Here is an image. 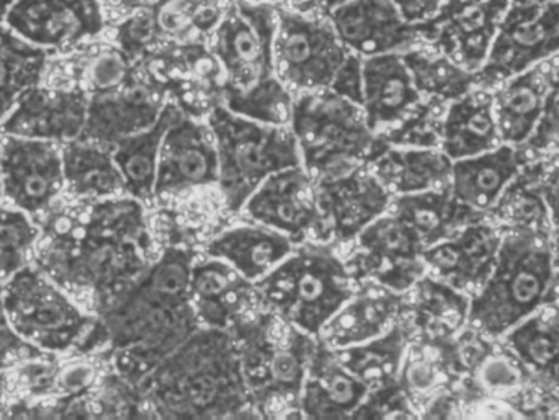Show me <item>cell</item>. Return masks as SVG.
<instances>
[{"instance_id": "34", "label": "cell", "mask_w": 559, "mask_h": 420, "mask_svg": "<svg viewBox=\"0 0 559 420\" xmlns=\"http://www.w3.org/2000/svg\"><path fill=\"white\" fill-rule=\"evenodd\" d=\"M296 244L267 226H238L222 232L206 245L209 257L228 262L242 277L259 281L277 268Z\"/></svg>"}, {"instance_id": "11", "label": "cell", "mask_w": 559, "mask_h": 420, "mask_svg": "<svg viewBox=\"0 0 559 420\" xmlns=\"http://www.w3.org/2000/svg\"><path fill=\"white\" fill-rule=\"evenodd\" d=\"M275 69L293 95L331 88L350 51L325 16L277 5Z\"/></svg>"}, {"instance_id": "50", "label": "cell", "mask_w": 559, "mask_h": 420, "mask_svg": "<svg viewBox=\"0 0 559 420\" xmlns=\"http://www.w3.org/2000/svg\"><path fill=\"white\" fill-rule=\"evenodd\" d=\"M481 375V382L485 385L498 388V386H512L518 383L519 372L514 365H509L508 360L504 359H488L485 360L478 369Z\"/></svg>"}, {"instance_id": "23", "label": "cell", "mask_w": 559, "mask_h": 420, "mask_svg": "<svg viewBox=\"0 0 559 420\" xmlns=\"http://www.w3.org/2000/svg\"><path fill=\"white\" fill-rule=\"evenodd\" d=\"M88 94L81 85L29 88L9 117L0 133L29 140L64 144L81 137L87 121Z\"/></svg>"}, {"instance_id": "56", "label": "cell", "mask_w": 559, "mask_h": 420, "mask_svg": "<svg viewBox=\"0 0 559 420\" xmlns=\"http://www.w3.org/2000/svg\"><path fill=\"white\" fill-rule=\"evenodd\" d=\"M13 2H15V0H0V22H3L7 10H9V7L12 5Z\"/></svg>"}, {"instance_id": "41", "label": "cell", "mask_w": 559, "mask_h": 420, "mask_svg": "<svg viewBox=\"0 0 559 420\" xmlns=\"http://www.w3.org/2000/svg\"><path fill=\"white\" fill-rule=\"evenodd\" d=\"M403 58L413 74L417 91L427 100L449 105L476 87L475 72L462 68L426 43L407 49Z\"/></svg>"}, {"instance_id": "40", "label": "cell", "mask_w": 559, "mask_h": 420, "mask_svg": "<svg viewBox=\"0 0 559 420\" xmlns=\"http://www.w3.org/2000/svg\"><path fill=\"white\" fill-rule=\"evenodd\" d=\"M48 58L49 51L0 22V123L29 88L39 85Z\"/></svg>"}, {"instance_id": "52", "label": "cell", "mask_w": 559, "mask_h": 420, "mask_svg": "<svg viewBox=\"0 0 559 420\" xmlns=\"http://www.w3.org/2000/svg\"><path fill=\"white\" fill-rule=\"evenodd\" d=\"M100 2L108 22L115 23L124 19V16L131 15V13L154 5L157 0H100Z\"/></svg>"}, {"instance_id": "28", "label": "cell", "mask_w": 559, "mask_h": 420, "mask_svg": "<svg viewBox=\"0 0 559 420\" xmlns=\"http://www.w3.org/2000/svg\"><path fill=\"white\" fill-rule=\"evenodd\" d=\"M469 298L445 281L426 274L404 293L401 323L417 343L440 346L468 324Z\"/></svg>"}, {"instance_id": "43", "label": "cell", "mask_w": 559, "mask_h": 420, "mask_svg": "<svg viewBox=\"0 0 559 420\" xmlns=\"http://www.w3.org/2000/svg\"><path fill=\"white\" fill-rule=\"evenodd\" d=\"M38 239L39 226L32 216L0 205V284L29 265Z\"/></svg>"}, {"instance_id": "58", "label": "cell", "mask_w": 559, "mask_h": 420, "mask_svg": "<svg viewBox=\"0 0 559 420\" xmlns=\"http://www.w3.org/2000/svg\"><path fill=\"white\" fill-rule=\"evenodd\" d=\"M2 133H0V202H2Z\"/></svg>"}, {"instance_id": "42", "label": "cell", "mask_w": 559, "mask_h": 420, "mask_svg": "<svg viewBox=\"0 0 559 420\" xmlns=\"http://www.w3.org/2000/svg\"><path fill=\"white\" fill-rule=\"evenodd\" d=\"M447 380H450V373L443 365L437 347L423 343L411 347L409 344L396 382L416 412L417 406L423 403V399H427L429 403L433 396L439 395L440 388Z\"/></svg>"}, {"instance_id": "26", "label": "cell", "mask_w": 559, "mask_h": 420, "mask_svg": "<svg viewBox=\"0 0 559 420\" xmlns=\"http://www.w3.org/2000/svg\"><path fill=\"white\" fill-rule=\"evenodd\" d=\"M361 108L368 127L374 134L396 127L416 113L426 101L414 84L403 52H384L361 58Z\"/></svg>"}, {"instance_id": "22", "label": "cell", "mask_w": 559, "mask_h": 420, "mask_svg": "<svg viewBox=\"0 0 559 420\" xmlns=\"http://www.w3.org/2000/svg\"><path fill=\"white\" fill-rule=\"evenodd\" d=\"M325 19L360 58L404 52L423 43V25L407 22L390 0H341Z\"/></svg>"}, {"instance_id": "33", "label": "cell", "mask_w": 559, "mask_h": 420, "mask_svg": "<svg viewBox=\"0 0 559 420\" xmlns=\"http://www.w3.org/2000/svg\"><path fill=\"white\" fill-rule=\"evenodd\" d=\"M368 166L391 196H400L449 187L453 160L440 147L386 146L380 141Z\"/></svg>"}, {"instance_id": "4", "label": "cell", "mask_w": 559, "mask_h": 420, "mask_svg": "<svg viewBox=\"0 0 559 420\" xmlns=\"http://www.w3.org/2000/svg\"><path fill=\"white\" fill-rule=\"evenodd\" d=\"M259 419H301L299 398L319 339L261 310L231 331Z\"/></svg>"}, {"instance_id": "12", "label": "cell", "mask_w": 559, "mask_h": 420, "mask_svg": "<svg viewBox=\"0 0 559 420\" xmlns=\"http://www.w3.org/2000/svg\"><path fill=\"white\" fill-rule=\"evenodd\" d=\"M559 56L558 0H511L483 68L478 87H498L514 75Z\"/></svg>"}, {"instance_id": "24", "label": "cell", "mask_w": 559, "mask_h": 420, "mask_svg": "<svg viewBox=\"0 0 559 420\" xmlns=\"http://www.w3.org/2000/svg\"><path fill=\"white\" fill-rule=\"evenodd\" d=\"M190 301L200 326L228 333L264 310L258 285L242 277L228 262L215 257L193 262Z\"/></svg>"}, {"instance_id": "47", "label": "cell", "mask_w": 559, "mask_h": 420, "mask_svg": "<svg viewBox=\"0 0 559 420\" xmlns=\"http://www.w3.org/2000/svg\"><path fill=\"white\" fill-rule=\"evenodd\" d=\"M98 376L100 370L91 360H72L64 365L56 367L51 393L74 401L94 389Z\"/></svg>"}, {"instance_id": "36", "label": "cell", "mask_w": 559, "mask_h": 420, "mask_svg": "<svg viewBox=\"0 0 559 420\" xmlns=\"http://www.w3.org/2000/svg\"><path fill=\"white\" fill-rule=\"evenodd\" d=\"M179 111L180 108L174 101H167L159 120L153 127L118 141L111 149L115 164L123 176L127 195L143 205L153 203L160 144Z\"/></svg>"}, {"instance_id": "1", "label": "cell", "mask_w": 559, "mask_h": 420, "mask_svg": "<svg viewBox=\"0 0 559 420\" xmlns=\"http://www.w3.org/2000/svg\"><path fill=\"white\" fill-rule=\"evenodd\" d=\"M38 226L36 267L95 313H105L153 264L146 212L133 196L79 200L46 213Z\"/></svg>"}, {"instance_id": "45", "label": "cell", "mask_w": 559, "mask_h": 420, "mask_svg": "<svg viewBox=\"0 0 559 420\" xmlns=\"http://www.w3.org/2000/svg\"><path fill=\"white\" fill-rule=\"evenodd\" d=\"M544 187H527L519 176L508 187L495 209L509 228H527L544 231L550 228L551 219L545 202ZM492 209V212H495Z\"/></svg>"}, {"instance_id": "31", "label": "cell", "mask_w": 559, "mask_h": 420, "mask_svg": "<svg viewBox=\"0 0 559 420\" xmlns=\"http://www.w3.org/2000/svg\"><path fill=\"white\" fill-rule=\"evenodd\" d=\"M524 166L521 147L499 144L488 153L453 160L450 192L476 215L488 216Z\"/></svg>"}, {"instance_id": "5", "label": "cell", "mask_w": 559, "mask_h": 420, "mask_svg": "<svg viewBox=\"0 0 559 420\" xmlns=\"http://www.w3.org/2000/svg\"><path fill=\"white\" fill-rule=\"evenodd\" d=\"M555 274L550 235L509 228L502 232L491 274L469 300L466 326L488 339L504 337L548 304Z\"/></svg>"}, {"instance_id": "60", "label": "cell", "mask_w": 559, "mask_h": 420, "mask_svg": "<svg viewBox=\"0 0 559 420\" xmlns=\"http://www.w3.org/2000/svg\"><path fill=\"white\" fill-rule=\"evenodd\" d=\"M557 307H558V310H559V301H558V304H557Z\"/></svg>"}, {"instance_id": "9", "label": "cell", "mask_w": 559, "mask_h": 420, "mask_svg": "<svg viewBox=\"0 0 559 420\" xmlns=\"http://www.w3.org/2000/svg\"><path fill=\"white\" fill-rule=\"evenodd\" d=\"M2 303L13 333L49 357L74 349L87 352L100 327V321L36 265L3 281Z\"/></svg>"}, {"instance_id": "44", "label": "cell", "mask_w": 559, "mask_h": 420, "mask_svg": "<svg viewBox=\"0 0 559 420\" xmlns=\"http://www.w3.org/2000/svg\"><path fill=\"white\" fill-rule=\"evenodd\" d=\"M136 71L138 62L123 49L114 41L104 43L85 56L75 84L81 85L88 95L107 94L128 84Z\"/></svg>"}, {"instance_id": "2", "label": "cell", "mask_w": 559, "mask_h": 420, "mask_svg": "<svg viewBox=\"0 0 559 420\" xmlns=\"http://www.w3.org/2000/svg\"><path fill=\"white\" fill-rule=\"evenodd\" d=\"M192 252L169 248L102 313L115 369L138 386L200 323L190 301Z\"/></svg>"}, {"instance_id": "19", "label": "cell", "mask_w": 559, "mask_h": 420, "mask_svg": "<svg viewBox=\"0 0 559 420\" xmlns=\"http://www.w3.org/2000/svg\"><path fill=\"white\" fill-rule=\"evenodd\" d=\"M3 23L46 51H66L97 39L108 20L100 0H15Z\"/></svg>"}, {"instance_id": "17", "label": "cell", "mask_w": 559, "mask_h": 420, "mask_svg": "<svg viewBox=\"0 0 559 420\" xmlns=\"http://www.w3.org/2000/svg\"><path fill=\"white\" fill-rule=\"evenodd\" d=\"M242 212L246 218L282 232L296 245L308 242V238L321 242L329 239L314 182L302 166L272 173L252 193Z\"/></svg>"}, {"instance_id": "21", "label": "cell", "mask_w": 559, "mask_h": 420, "mask_svg": "<svg viewBox=\"0 0 559 420\" xmlns=\"http://www.w3.org/2000/svg\"><path fill=\"white\" fill-rule=\"evenodd\" d=\"M215 137L205 120L179 111L164 134L154 199L218 183Z\"/></svg>"}, {"instance_id": "35", "label": "cell", "mask_w": 559, "mask_h": 420, "mask_svg": "<svg viewBox=\"0 0 559 420\" xmlns=\"http://www.w3.org/2000/svg\"><path fill=\"white\" fill-rule=\"evenodd\" d=\"M388 209L416 235L424 251L455 235L463 226L485 219V216L460 205L453 199L450 185L393 196Z\"/></svg>"}, {"instance_id": "7", "label": "cell", "mask_w": 559, "mask_h": 420, "mask_svg": "<svg viewBox=\"0 0 559 420\" xmlns=\"http://www.w3.org/2000/svg\"><path fill=\"white\" fill-rule=\"evenodd\" d=\"M277 5L228 0L225 15L210 35L209 48L223 72V105L239 111L249 101L285 91L275 69Z\"/></svg>"}, {"instance_id": "29", "label": "cell", "mask_w": 559, "mask_h": 420, "mask_svg": "<svg viewBox=\"0 0 559 420\" xmlns=\"http://www.w3.org/2000/svg\"><path fill=\"white\" fill-rule=\"evenodd\" d=\"M555 58L491 88L502 143L522 147L534 136L550 95Z\"/></svg>"}, {"instance_id": "30", "label": "cell", "mask_w": 559, "mask_h": 420, "mask_svg": "<svg viewBox=\"0 0 559 420\" xmlns=\"http://www.w3.org/2000/svg\"><path fill=\"white\" fill-rule=\"evenodd\" d=\"M368 395L370 388L338 362L334 350L319 340L299 398L301 418L354 419Z\"/></svg>"}, {"instance_id": "6", "label": "cell", "mask_w": 559, "mask_h": 420, "mask_svg": "<svg viewBox=\"0 0 559 420\" xmlns=\"http://www.w3.org/2000/svg\"><path fill=\"white\" fill-rule=\"evenodd\" d=\"M255 285L264 310L319 339L358 281L331 245L302 242Z\"/></svg>"}, {"instance_id": "18", "label": "cell", "mask_w": 559, "mask_h": 420, "mask_svg": "<svg viewBox=\"0 0 559 420\" xmlns=\"http://www.w3.org/2000/svg\"><path fill=\"white\" fill-rule=\"evenodd\" d=\"M511 0H445L423 25V43L472 72L488 58Z\"/></svg>"}, {"instance_id": "37", "label": "cell", "mask_w": 559, "mask_h": 420, "mask_svg": "<svg viewBox=\"0 0 559 420\" xmlns=\"http://www.w3.org/2000/svg\"><path fill=\"white\" fill-rule=\"evenodd\" d=\"M66 189L78 200L127 195L123 176L108 147L84 140L61 144Z\"/></svg>"}, {"instance_id": "15", "label": "cell", "mask_w": 559, "mask_h": 420, "mask_svg": "<svg viewBox=\"0 0 559 420\" xmlns=\"http://www.w3.org/2000/svg\"><path fill=\"white\" fill-rule=\"evenodd\" d=\"M64 189L61 144L2 134V193L10 206L41 218Z\"/></svg>"}, {"instance_id": "14", "label": "cell", "mask_w": 559, "mask_h": 420, "mask_svg": "<svg viewBox=\"0 0 559 420\" xmlns=\"http://www.w3.org/2000/svg\"><path fill=\"white\" fill-rule=\"evenodd\" d=\"M354 242L355 254L347 267L358 284L371 281L404 295L427 274L423 244L390 209L370 223Z\"/></svg>"}, {"instance_id": "3", "label": "cell", "mask_w": 559, "mask_h": 420, "mask_svg": "<svg viewBox=\"0 0 559 420\" xmlns=\"http://www.w3.org/2000/svg\"><path fill=\"white\" fill-rule=\"evenodd\" d=\"M138 389L156 418H258L228 331L200 327Z\"/></svg>"}, {"instance_id": "27", "label": "cell", "mask_w": 559, "mask_h": 420, "mask_svg": "<svg viewBox=\"0 0 559 420\" xmlns=\"http://www.w3.org/2000/svg\"><path fill=\"white\" fill-rule=\"evenodd\" d=\"M403 310L404 295L364 281L325 324L319 340L332 350L367 343L400 323Z\"/></svg>"}, {"instance_id": "51", "label": "cell", "mask_w": 559, "mask_h": 420, "mask_svg": "<svg viewBox=\"0 0 559 420\" xmlns=\"http://www.w3.org/2000/svg\"><path fill=\"white\" fill-rule=\"evenodd\" d=\"M390 2L400 10L407 22L420 25L432 19L445 0H390Z\"/></svg>"}, {"instance_id": "8", "label": "cell", "mask_w": 559, "mask_h": 420, "mask_svg": "<svg viewBox=\"0 0 559 420\" xmlns=\"http://www.w3.org/2000/svg\"><path fill=\"white\" fill-rule=\"evenodd\" d=\"M218 153V185L229 212H241L252 193L272 173L302 166L289 127L261 123L233 113L219 104L206 117Z\"/></svg>"}, {"instance_id": "10", "label": "cell", "mask_w": 559, "mask_h": 420, "mask_svg": "<svg viewBox=\"0 0 559 420\" xmlns=\"http://www.w3.org/2000/svg\"><path fill=\"white\" fill-rule=\"evenodd\" d=\"M289 128L309 176L347 160L370 163L378 143L364 108L329 88L295 95Z\"/></svg>"}, {"instance_id": "25", "label": "cell", "mask_w": 559, "mask_h": 420, "mask_svg": "<svg viewBox=\"0 0 559 420\" xmlns=\"http://www.w3.org/2000/svg\"><path fill=\"white\" fill-rule=\"evenodd\" d=\"M502 232L483 219L463 226L423 252L427 274L473 297L491 274Z\"/></svg>"}, {"instance_id": "55", "label": "cell", "mask_w": 559, "mask_h": 420, "mask_svg": "<svg viewBox=\"0 0 559 420\" xmlns=\"http://www.w3.org/2000/svg\"><path fill=\"white\" fill-rule=\"evenodd\" d=\"M551 259H554L555 271L559 274V226H555L550 235Z\"/></svg>"}, {"instance_id": "13", "label": "cell", "mask_w": 559, "mask_h": 420, "mask_svg": "<svg viewBox=\"0 0 559 420\" xmlns=\"http://www.w3.org/2000/svg\"><path fill=\"white\" fill-rule=\"evenodd\" d=\"M328 238L354 242L390 208L391 193L371 172L368 163L347 160L311 176Z\"/></svg>"}, {"instance_id": "46", "label": "cell", "mask_w": 559, "mask_h": 420, "mask_svg": "<svg viewBox=\"0 0 559 420\" xmlns=\"http://www.w3.org/2000/svg\"><path fill=\"white\" fill-rule=\"evenodd\" d=\"M416 409L396 383L370 392L354 419H416Z\"/></svg>"}, {"instance_id": "32", "label": "cell", "mask_w": 559, "mask_h": 420, "mask_svg": "<svg viewBox=\"0 0 559 420\" xmlns=\"http://www.w3.org/2000/svg\"><path fill=\"white\" fill-rule=\"evenodd\" d=\"M502 144L492 91L478 87L450 101L440 123V149L452 160L478 156Z\"/></svg>"}, {"instance_id": "61", "label": "cell", "mask_w": 559, "mask_h": 420, "mask_svg": "<svg viewBox=\"0 0 559 420\" xmlns=\"http://www.w3.org/2000/svg\"><path fill=\"white\" fill-rule=\"evenodd\" d=\"M558 2H559V0H558Z\"/></svg>"}, {"instance_id": "53", "label": "cell", "mask_w": 559, "mask_h": 420, "mask_svg": "<svg viewBox=\"0 0 559 420\" xmlns=\"http://www.w3.org/2000/svg\"><path fill=\"white\" fill-rule=\"evenodd\" d=\"M341 0H283L278 5L289 7L298 12L312 13V15L325 16L332 7L337 5Z\"/></svg>"}, {"instance_id": "57", "label": "cell", "mask_w": 559, "mask_h": 420, "mask_svg": "<svg viewBox=\"0 0 559 420\" xmlns=\"http://www.w3.org/2000/svg\"><path fill=\"white\" fill-rule=\"evenodd\" d=\"M7 389V376L5 373H3V369H0V403H2V396L3 393H5Z\"/></svg>"}, {"instance_id": "38", "label": "cell", "mask_w": 559, "mask_h": 420, "mask_svg": "<svg viewBox=\"0 0 559 420\" xmlns=\"http://www.w3.org/2000/svg\"><path fill=\"white\" fill-rule=\"evenodd\" d=\"M515 359L547 385L559 389V310L542 307L504 336Z\"/></svg>"}, {"instance_id": "16", "label": "cell", "mask_w": 559, "mask_h": 420, "mask_svg": "<svg viewBox=\"0 0 559 420\" xmlns=\"http://www.w3.org/2000/svg\"><path fill=\"white\" fill-rule=\"evenodd\" d=\"M140 64L189 117L206 120L223 104V72L209 41L166 46Z\"/></svg>"}, {"instance_id": "39", "label": "cell", "mask_w": 559, "mask_h": 420, "mask_svg": "<svg viewBox=\"0 0 559 420\" xmlns=\"http://www.w3.org/2000/svg\"><path fill=\"white\" fill-rule=\"evenodd\" d=\"M409 340V331L400 320L383 336L334 352L352 375L374 392L396 383Z\"/></svg>"}, {"instance_id": "54", "label": "cell", "mask_w": 559, "mask_h": 420, "mask_svg": "<svg viewBox=\"0 0 559 420\" xmlns=\"http://www.w3.org/2000/svg\"><path fill=\"white\" fill-rule=\"evenodd\" d=\"M545 202L550 212L551 225L559 226V167L550 177V182H545Z\"/></svg>"}, {"instance_id": "49", "label": "cell", "mask_w": 559, "mask_h": 420, "mask_svg": "<svg viewBox=\"0 0 559 420\" xmlns=\"http://www.w3.org/2000/svg\"><path fill=\"white\" fill-rule=\"evenodd\" d=\"M329 91L348 98L360 105L364 100V74H361V58L360 56L350 52L345 64L342 65L341 71L335 75Z\"/></svg>"}, {"instance_id": "20", "label": "cell", "mask_w": 559, "mask_h": 420, "mask_svg": "<svg viewBox=\"0 0 559 420\" xmlns=\"http://www.w3.org/2000/svg\"><path fill=\"white\" fill-rule=\"evenodd\" d=\"M169 97L138 62V71L123 87L88 95L87 121L79 140L114 149L118 141L147 130L159 120Z\"/></svg>"}, {"instance_id": "48", "label": "cell", "mask_w": 559, "mask_h": 420, "mask_svg": "<svg viewBox=\"0 0 559 420\" xmlns=\"http://www.w3.org/2000/svg\"><path fill=\"white\" fill-rule=\"evenodd\" d=\"M55 359V357L46 356L39 352L35 347L20 339L9 321L5 317L2 303V284H0V369H9L12 365H22L29 360Z\"/></svg>"}, {"instance_id": "59", "label": "cell", "mask_w": 559, "mask_h": 420, "mask_svg": "<svg viewBox=\"0 0 559 420\" xmlns=\"http://www.w3.org/2000/svg\"><path fill=\"white\" fill-rule=\"evenodd\" d=\"M249 2L271 3V5H278V3L283 2V0H249Z\"/></svg>"}]
</instances>
